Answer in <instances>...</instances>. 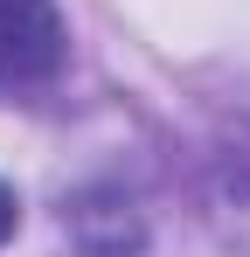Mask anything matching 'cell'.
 <instances>
[{
    "mask_svg": "<svg viewBox=\"0 0 250 257\" xmlns=\"http://www.w3.org/2000/svg\"><path fill=\"white\" fill-rule=\"evenodd\" d=\"M70 56V28L56 0H0V97L42 90Z\"/></svg>",
    "mask_w": 250,
    "mask_h": 257,
    "instance_id": "obj_1",
    "label": "cell"
},
{
    "mask_svg": "<svg viewBox=\"0 0 250 257\" xmlns=\"http://www.w3.org/2000/svg\"><path fill=\"white\" fill-rule=\"evenodd\" d=\"M14 222H21V202H14V188H0V243L14 236Z\"/></svg>",
    "mask_w": 250,
    "mask_h": 257,
    "instance_id": "obj_2",
    "label": "cell"
}]
</instances>
